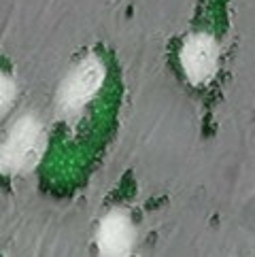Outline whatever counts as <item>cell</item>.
<instances>
[{"label":"cell","mask_w":255,"mask_h":257,"mask_svg":"<svg viewBox=\"0 0 255 257\" xmlns=\"http://www.w3.org/2000/svg\"><path fill=\"white\" fill-rule=\"evenodd\" d=\"M45 151V132L34 117H22L0 145V168L5 172L32 170Z\"/></svg>","instance_id":"obj_1"},{"label":"cell","mask_w":255,"mask_h":257,"mask_svg":"<svg viewBox=\"0 0 255 257\" xmlns=\"http://www.w3.org/2000/svg\"><path fill=\"white\" fill-rule=\"evenodd\" d=\"M104 83V64L96 56L81 60L62 81L58 91V108L62 115H77L92 102Z\"/></svg>","instance_id":"obj_2"},{"label":"cell","mask_w":255,"mask_h":257,"mask_svg":"<svg viewBox=\"0 0 255 257\" xmlns=\"http://www.w3.org/2000/svg\"><path fill=\"white\" fill-rule=\"evenodd\" d=\"M181 66L194 85L206 83L219 62V45L211 34H191L181 47Z\"/></svg>","instance_id":"obj_3"},{"label":"cell","mask_w":255,"mask_h":257,"mask_svg":"<svg viewBox=\"0 0 255 257\" xmlns=\"http://www.w3.org/2000/svg\"><path fill=\"white\" fill-rule=\"evenodd\" d=\"M134 244V227L130 217L121 210L108 213L98 227V251L102 255L121 257L132 251Z\"/></svg>","instance_id":"obj_4"},{"label":"cell","mask_w":255,"mask_h":257,"mask_svg":"<svg viewBox=\"0 0 255 257\" xmlns=\"http://www.w3.org/2000/svg\"><path fill=\"white\" fill-rule=\"evenodd\" d=\"M15 98V85L13 81L9 79L5 72H0V113H5L9 106H11Z\"/></svg>","instance_id":"obj_5"}]
</instances>
